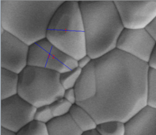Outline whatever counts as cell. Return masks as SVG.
I'll list each match as a JSON object with an SVG mask.
<instances>
[{
    "label": "cell",
    "mask_w": 156,
    "mask_h": 135,
    "mask_svg": "<svg viewBox=\"0 0 156 135\" xmlns=\"http://www.w3.org/2000/svg\"><path fill=\"white\" fill-rule=\"evenodd\" d=\"M87 55L92 60L100 58L116 49L124 27L111 0H81Z\"/></svg>",
    "instance_id": "3"
},
{
    "label": "cell",
    "mask_w": 156,
    "mask_h": 135,
    "mask_svg": "<svg viewBox=\"0 0 156 135\" xmlns=\"http://www.w3.org/2000/svg\"><path fill=\"white\" fill-rule=\"evenodd\" d=\"M126 123L119 121H109L97 125L96 130L101 135H125Z\"/></svg>",
    "instance_id": "16"
},
{
    "label": "cell",
    "mask_w": 156,
    "mask_h": 135,
    "mask_svg": "<svg viewBox=\"0 0 156 135\" xmlns=\"http://www.w3.org/2000/svg\"><path fill=\"white\" fill-rule=\"evenodd\" d=\"M82 70L77 67L71 71L60 74V83L65 90L74 88L81 73Z\"/></svg>",
    "instance_id": "19"
},
{
    "label": "cell",
    "mask_w": 156,
    "mask_h": 135,
    "mask_svg": "<svg viewBox=\"0 0 156 135\" xmlns=\"http://www.w3.org/2000/svg\"><path fill=\"white\" fill-rule=\"evenodd\" d=\"M19 74L1 68V100L18 94Z\"/></svg>",
    "instance_id": "14"
},
{
    "label": "cell",
    "mask_w": 156,
    "mask_h": 135,
    "mask_svg": "<svg viewBox=\"0 0 156 135\" xmlns=\"http://www.w3.org/2000/svg\"><path fill=\"white\" fill-rule=\"evenodd\" d=\"M76 103L88 101L94 98L97 92V78L95 60L82 70L75 87Z\"/></svg>",
    "instance_id": "12"
},
{
    "label": "cell",
    "mask_w": 156,
    "mask_h": 135,
    "mask_svg": "<svg viewBox=\"0 0 156 135\" xmlns=\"http://www.w3.org/2000/svg\"><path fill=\"white\" fill-rule=\"evenodd\" d=\"M30 46L5 31L1 34V68L20 74L28 66Z\"/></svg>",
    "instance_id": "10"
},
{
    "label": "cell",
    "mask_w": 156,
    "mask_h": 135,
    "mask_svg": "<svg viewBox=\"0 0 156 135\" xmlns=\"http://www.w3.org/2000/svg\"><path fill=\"white\" fill-rule=\"evenodd\" d=\"M46 39L76 61L87 55L79 1L67 0L60 6L50 22Z\"/></svg>",
    "instance_id": "4"
},
{
    "label": "cell",
    "mask_w": 156,
    "mask_h": 135,
    "mask_svg": "<svg viewBox=\"0 0 156 135\" xmlns=\"http://www.w3.org/2000/svg\"><path fill=\"white\" fill-rule=\"evenodd\" d=\"M69 114L83 133L96 130L98 125L96 121L87 111L79 105H73Z\"/></svg>",
    "instance_id": "15"
},
{
    "label": "cell",
    "mask_w": 156,
    "mask_h": 135,
    "mask_svg": "<svg viewBox=\"0 0 156 135\" xmlns=\"http://www.w3.org/2000/svg\"><path fill=\"white\" fill-rule=\"evenodd\" d=\"M156 44V41L146 29H124L116 49L148 64Z\"/></svg>",
    "instance_id": "9"
},
{
    "label": "cell",
    "mask_w": 156,
    "mask_h": 135,
    "mask_svg": "<svg viewBox=\"0 0 156 135\" xmlns=\"http://www.w3.org/2000/svg\"><path fill=\"white\" fill-rule=\"evenodd\" d=\"M124 29H146L156 17V0H114Z\"/></svg>",
    "instance_id": "7"
},
{
    "label": "cell",
    "mask_w": 156,
    "mask_h": 135,
    "mask_svg": "<svg viewBox=\"0 0 156 135\" xmlns=\"http://www.w3.org/2000/svg\"><path fill=\"white\" fill-rule=\"evenodd\" d=\"M147 106L156 109V70L151 68L148 74Z\"/></svg>",
    "instance_id": "17"
},
{
    "label": "cell",
    "mask_w": 156,
    "mask_h": 135,
    "mask_svg": "<svg viewBox=\"0 0 156 135\" xmlns=\"http://www.w3.org/2000/svg\"><path fill=\"white\" fill-rule=\"evenodd\" d=\"M64 98L72 105H76V95L74 88L65 90L64 92Z\"/></svg>",
    "instance_id": "22"
},
{
    "label": "cell",
    "mask_w": 156,
    "mask_h": 135,
    "mask_svg": "<svg viewBox=\"0 0 156 135\" xmlns=\"http://www.w3.org/2000/svg\"><path fill=\"white\" fill-rule=\"evenodd\" d=\"M83 135H99V133L97 132L96 130H93L92 131H90V132H86L84 133L83 134Z\"/></svg>",
    "instance_id": "27"
},
{
    "label": "cell",
    "mask_w": 156,
    "mask_h": 135,
    "mask_svg": "<svg viewBox=\"0 0 156 135\" xmlns=\"http://www.w3.org/2000/svg\"><path fill=\"white\" fill-rule=\"evenodd\" d=\"M28 66L51 70L62 74L78 67V61L45 39L30 46Z\"/></svg>",
    "instance_id": "6"
},
{
    "label": "cell",
    "mask_w": 156,
    "mask_h": 135,
    "mask_svg": "<svg viewBox=\"0 0 156 135\" xmlns=\"http://www.w3.org/2000/svg\"><path fill=\"white\" fill-rule=\"evenodd\" d=\"M17 135H49L47 125L44 123L34 121L25 126Z\"/></svg>",
    "instance_id": "18"
},
{
    "label": "cell",
    "mask_w": 156,
    "mask_h": 135,
    "mask_svg": "<svg viewBox=\"0 0 156 135\" xmlns=\"http://www.w3.org/2000/svg\"><path fill=\"white\" fill-rule=\"evenodd\" d=\"M37 109L18 94L1 100V127L17 133L34 120Z\"/></svg>",
    "instance_id": "8"
},
{
    "label": "cell",
    "mask_w": 156,
    "mask_h": 135,
    "mask_svg": "<svg viewBox=\"0 0 156 135\" xmlns=\"http://www.w3.org/2000/svg\"><path fill=\"white\" fill-rule=\"evenodd\" d=\"M93 60L88 55H86L84 57L80 59L78 61V67L83 69L86 67Z\"/></svg>",
    "instance_id": "23"
},
{
    "label": "cell",
    "mask_w": 156,
    "mask_h": 135,
    "mask_svg": "<svg viewBox=\"0 0 156 135\" xmlns=\"http://www.w3.org/2000/svg\"><path fill=\"white\" fill-rule=\"evenodd\" d=\"M146 29L156 41V17Z\"/></svg>",
    "instance_id": "24"
},
{
    "label": "cell",
    "mask_w": 156,
    "mask_h": 135,
    "mask_svg": "<svg viewBox=\"0 0 156 135\" xmlns=\"http://www.w3.org/2000/svg\"><path fill=\"white\" fill-rule=\"evenodd\" d=\"M1 135H17V133L11 130L1 127Z\"/></svg>",
    "instance_id": "26"
},
{
    "label": "cell",
    "mask_w": 156,
    "mask_h": 135,
    "mask_svg": "<svg viewBox=\"0 0 156 135\" xmlns=\"http://www.w3.org/2000/svg\"><path fill=\"white\" fill-rule=\"evenodd\" d=\"M95 61L96 95L76 104L98 124L109 121L126 123L147 106L148 64L117 49Z\"/></svg>",
    "instance_id": "1"
},
{
    "label": "cell",
    "mask_w": 156,
    "mask_h": 135,
    "mask_svg": "<svg viewBox=\"0 0 156 135\" xmlns=\"http://www.w3.org/2000/svg\"><path fill=\"white\" fill-rule=\"evenodd\" d=\"M50 106H45L37 109L34 116V120L47 124L53 119Z\"/></svg>",
    "instance_id": "21"
},
{
    "label": "cell",
    "mask_w": 156,
    "mask_h": 135,
    "mask_svg": "<svg viewBox=\"0 0 156 135\" xmlns=\"http://www.w3.org/2000/svg\"><path fill=\"white\" fill-rule=\"evenodd\" d=\"M125 135H156V109L147 106L126 123Z\"/></svg>",
    "instance_id": "11"
},
{
    "label": "cell",
    "mask_w": 156,
    "mask_h": 135,
    "mask_svg": "<svg viewBox=\"0 0 156 135\" xmlns=\"http://www.w3.org/2000/svg\"><path fill=\"white\" fill-rule=\"evenodd\" d=\"M148 64L149 68L156 70V44L151 56V58L149 59V62H148Z\"/></svg>",
    "instance_id": "25"
},
{
    "label": "cell",
    "mask_w": 156,
    "mask_h": 135,
    "mask_svg": "<svg viewBox=\"0 0 156 135\" xmlns=\"http://www.w3.org/2000/svg\"><path fill=\"white\" fill-rule=\"evenodd\" d=\"M49 135H83L70 114L55 117L47 124Z\"/></svg>",
    "instance_id": "13"
},
{
    "label": "cell",
    "mask_w": 156,
    "mask_h": 135,
    "mask_svg": "<svg viewBox=\"0 0 156 135\" xmlns=\"http://www.w3.org/2000/svg\"><path fill=\"white\" fill-rule=\"evenodd\" d=\"M50 106L52 114L55 118L69 114L73 105L65 98H62L57 100Z\"/></svg>",
    "instance_id": "20"
},
{
    "label": "cell",
    "mask_w": 156,
    "mask_h": 135,
    "mask_svg": "<svg viewBox=\"0 0 156 135\" xmlns=\"http://www.w3.org/2000/svg\"><path fill=\"white\" fill-rule=\"evenodd\" d=\"M60 73L33 66L19 74L18 94L36 108L50 106L64 98L65 89L60 81Z\"/></svg>",
    "instance_id": "5"
},
{
    "label": "cell",
    "mask_w": 156,
    "mask_h": 135,
    "mask_svg": "<svg viewBox=\"0 0 156 135\" xmlns=\"http://www.w3.org/2000/svg\"><path fill=\"white\" fill-rule=\"evenodd\" d=\"M65 0H1V27L28 46L46 39L50 22Z\"/></svg>",
    "instance_id": "2"
}]
</instances>
